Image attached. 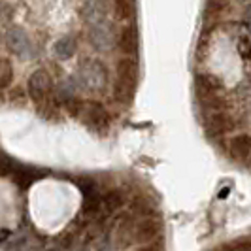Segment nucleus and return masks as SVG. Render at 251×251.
Listing matches in <instances>:
<instances>
[{
  "label": "nucleus",
  "instance_id": "f257e3e1",
  "mask_svg": "<svg viewBox=\"0 0 251 251\" xmlns=\"http://www.w3.org/2000/svg\"><path fill=\"white\" fill-rule=\"evenodd\" d=\"M51 89H53V81H51V75L40 68L36 72H32L30 79H28V95L34 102H44L50 97Z\"/></svg>",
  "mask_w": 251,
  "mask_h": 251
},
{
  "label": "nucleus",
  "instance_id": "f03ea898",
  "mask_svg": "<svg viewBox=\"0 0 251 251\" xmlns=\"http://www.w3.org/2000/svg\"><path fill=\"white\" fill-rule=\"evenodd\" d=\"M161 230H163V225L159 219H153V217H148L144 221H140L136 225V230H134V242L138 244H144V246H150V244H155L159 236H161Z\"/></svg>",
  "mask_w": 251,
  "mask_h": 251
},
{
  "label": "nucleus",
  "instance_id": "7ed1b4c3",
  "mask_svg": "<svg viewBox=\"0 0 251 251\" xmlns=\"http://www.w3.org/2000/svg\"><path fill=\"white\" fill-rule=\"evenodd\" d=\"M232 128H234V121H232V117L226 112L212 113V117H210L208 123H206V132H208L212 138L223 136L226 132H230Z\"/></svg>",
  "mask_w": 251,
  "mask_h": 251
},
{
  "label": "nucleus",
  "instance_id": "20e7f679",
  "mask_svg": "<svg viewBox=\"0 0 251 251\" xmlns=\"http://www.w3.org/2000/svg\"><path fill=\"white\" fill-rule=\"evenodd\" d=\"M228 153L234 161H250L251 157V136L250 134H238L228 142Z\"/></svg>",
  "mask_w": 251,
  "mask_h": 251
},
{
  "label": "nucleus",
  "instance_id": "39448f33",
  "mask_svg": "<svg viewBox=\"0 0 251 251\" xmlns=\"http://www.w3.org/2000/svg\"><path fill=\"white\" fill-rule=\"evenodd\" d=\"M115 74H117L119 81H125L128 85H134L136 79H138V63L134 59H130V57L119 59L117 64H115Z\"/></svg>",
  "mask_w": 251,
  "mask_h": 251
},
{
  "label": "nucleus",
  "instance_id": "423d86ee",
  "mask_svg": "<svg viewBox=\"0 0 251 251\" xmlns=\"http://www.w3.org/2000/svg\"><path fill=\"white\" fill-rule=\"evenodd\" d=\"M6 44L19 57H25L26 51L30 50V42H28V38L21 28H10L8 34H6Z\"/></svg>",
  "mask_w": 251,
  "mask_h": 251
},
{
  "label": "nucleus",
  "instance_id": "0eeeda50",
  "mask_svg": "<svg viewBox=\"0 0 251 251\" xmlns=\"http://www.w3.org/2000/svg\"><path fill=\"white\" fill-rule=\"evenodd\" d=\"M195 85L201 91L204 97H212V95H219V91L223 89V83L217 75L212 74H199L195 79Z\"/></svg>",
  "mask_w": 251,
  "mask_h": 251
},
{
  "label": "nucleus",
  "instance_id": "6e6552de",
  "mask_svg": "<svg viewBox=\"0 0 251 251\" xmlns=\"http://www.w3.org/2000/svg\"><path fill=\"white\" fill-rule=\"evenodd\" d=\"M125 204H126L125 193L121 189H112V191H108L102 197V212L106 215H110L113 212H117V210H121Z\"/></svg>",
  "mask_w": 251,
  "mask_h": 251
},
{
  "label": "nucleus",
  "instance_id": "1a4fd4ad",
  "mask_svg": "<svg viewBox=\"0 0 251 251\" xmlns=\"http://www.w3.org/2000/svg\"><path fill=\"white\" fill-rule=\"evenodd\" d=\"M119 50L126 53V55H132L138 50V28L134 25H128L121 30V36H119V42H117Z\"/></svg>",
  "mask_w": 251,
  "mask_h": 251
},
{
  "label": "nucleus",
  "instance_id": "9d476101",
  "mask_svg": "<svg viewBox=\"0 0 251 251\" xmlns=\"http://www.w3.org/2000/svg\"><path fill=\"white\" fill-rule=\"evenodd\" d=\"M85 121L93 126H102L108 121V113L99 102H91L85 106Z\"/></svg>",
  "mask_w": 251,
  "mask_h": 251
},
{
  "label": "nucleus",
  "instance_id": "9b49d317",
  "mask_svg": "<svg viewBox=\"0 0 251 251\" xmlns=\"http://www.w3.org/2000/svg\"><path fill=\"white\" fill-rule=\"evenodd\" d=\"M91 40H93V44H95L97 50H108L113 42L112 30L106 25L97 26L95 30H91Z\"/></svg>",
  "mask_w": 251,
  "mask_h": 251
},
{
  "label": "nucleus",
  "instance_id": "f8f14e48",
  "mask_svg": "<svg viewBox=\"0 0 251 251\" xmlns=\"http://www.w3.org/2000/svg\"><path fill=\"white\" fill-rule=\"evenodd\" d=\"M202 108L204 110H210L212 113L225 112L228 108V100L221 95H212V97H204L202 99Z\"/></svg>",
  "mask_w": 251,
  "mask_h": 251
},
{
  "label": "nucleus",
  "instance_id": "ddd939ff",
  "mask_svg": "<svg viewBox=\"0 0 251 251\" xmlns=\"http://www.w3.org/2000/svg\"><path fill=\"white\" fill-rule=\"evenodd\" d=\"M113 95H115V99L121 102H128L132 99V95H134V85H128L125 81H115V85H113Z\"/></svg>",
  "mask_w": 251,
  "mask_h": 251
},
{
  "label": "nucleus",
  "instance_id": "4468645a",
  "mask_svg": "<svg viewBox=\"0 0 251 251\" xmlns=\"http://www.w3.org/2000/svg\"><path fill=\"white\" fill-rule=\"evenodd\" d=\"M12 79H13L12 64H10V61H8V59H4V61H2V64H0V87H2V91H6V89L10 87Z\"/></svg>",
  "mask_w": 251,
  "mask_h": 251
},
{
  "label": "nucleus",
  "instance_id": "2eb2a0df",
  "mask_svg": "<svg viewBox=\"0 0 251 251\" xmlns=\"http://www.w3.org/2000/svg\"><path fill=\"white\" fill-rule=\"evenodd\" d=\"M113 10H115V15L119 19H128L134 15V4L132 2H126V0H121V2H115L113 4Z\"/></svg>",
  "mask_w": 251,
  "mask_h": 251
},
{
  "label": "nucleus",
  "instance_id": "dca6fc26",
  "mask_svg": "<svg viewBox=\"0 0 251 251\" xmlns=\"http://www.w3.org/2000/svg\"><path fill=\"white\" fill-rule=\"evenodd\" d=\"M74 50H75V46L72 38H63L61 42H57V48H55L57 55H59L61 59H68V57L74 53Z\"/></svg>",
  "mask_w": 251,
  "mask_h": 251
},
{
  "label": "nucleus",
  "instance_id": "f3484780",
  "mask_svg": "<svg viewBox=\"0 0 251 251\" xmlns=\"http://www.w3.org/2000/svg\"><path fill=\"white\" fill-rule=\"evenodd\" d=\"M83 15H85V19H89V15H91V21H99L102 17V4L99 2H89L83 6Z\"/></svg>",
  "mask_w": 251,
  "mask_h": 251
},
{
  "label": "nucleus",
  "instance_id": "a211bd4d",
  "mask_svg": "<svg viewBox=\"0 0 251 251\" xmlns=\"http://www.w3.org/2000/svg\"><path fill=\"white\" fill-rule=\"evenodd\" d=\"M15 179H17V183H19L21 187H26V185H30V183L34 181V176H32L28 170H19V172L15 174Z\"/></svg>",
  "mask_w": 251,
  "mask_h": 251
},
{
  "label": "nucleus",
  "instance_id": "6ab92c4d",
  "mask_svg": "<svg viewBox=\"0 0 251 251\" xmlns=\"http://www.w3.org/2000/svg\"><path fill=\"white\" fill-rule=\"evenodd\" d=\"M138 251H163V250H161V246H157V244H150V246L140 248Z\"/></svg>",
  "mask_w": 251,
  "mask_h": 251
},
{
  "label": "nucleus",
  "instance_id": "aec40b11",
  "mask_svg": "<svg viewBox=\"0 0 251 251\" xmlns=\"http://www.w3.org/2000/svg\"><path fill=\"white\" fill-rule=\"evenodd\" d=\"M236 251H251V244H250V242H244V244H242Z\"/></svg>",
  "mask_w": 251,
  "mask_h": 251
},
{
  "label": "nucleus",
  "instance_id": "412c9836",
  "mask_svg": "<svg viewBox=\"0 0 251 251\" xmlns=\"http://www.w3.org/2000/svg\"><path fill=\"white\" fill-rule=\"evenodd\" d=\"M214 251H236V250H234L232 246H219V248H217V250H214Z\"/></svg>",
  "mask_w": 251,
  "mask_h": 251
},
{
  "label": "nucleus",
  "instance_id": "4be33fe9",
  "mask_svg": "<svg viewBox=\"0 0 251 251\" xmlns=\"http://www.w3.org/2000/svg\"><path fill=\"white\" fill-rule=\"evenodd\" d=\"M102 251H113V250H112V248H110V246H108V248H104V250H102Z\"/></svg>",
  "mask_w": 251,
  "mask_h": 251
},
{
  "label": "nucleus",
  "instance_id": "5701e85b",
  "mask_svg": "<svg viewBox=\"0 0 251 251\" xmlns=\"http://www.w3.org/2000/svg\"><path fill=\"white\" fill-rule=\"evenodd\" d=\"M250 168H251V157H250Z\"/></svg>",
  "mask_w": 251,
  "mask_h": 251
}]
</instances>
